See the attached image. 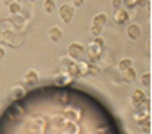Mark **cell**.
Listing matches in <instances>:
<instances>
[{"label":"cell","instance_id":"1","mask_svg":"<svg viewBox=\"0 0 152 134\" xmlns=\"http://www.w3.org/2000/svg\"><path fill=\"white\" fill-rule=\"evenodd\" d=\"M84 52H86V47L83 44H79V42H73V44L68 45V55H70L71 58H75V60L81 58Z\"/></svg>","mask_w":152,"mask_h":134},{"label":"cell","instance_id":"2","mask_svg":"<svg viewBox=\"0 0 152 134\" xmlns=\"http://www.w3.org/2000/svg\"><path fill=\"white\" fill-rule=\"evenodd\" d=\"M58 12H60V18L65 21V23H70V21L73 20V16H75V10H73V7L68 5V3L61 5Z\"/></svg>","mask_w":152,"mask_h":134},{"label":"cell","instance_id":"3","mask_svg":"<svg viewBox=\"0 0 152 134\" xmlns=\"http://www.w3.org/2000/svg\"><path fill=\"white\" fill-rule=\"evenodd\" d=\"M100 47H97V45H94L91 44L89 45V49H88V60H89V63H96L97 60H99V57H100Z\"/></svg>","mask_w":152,"mask_h":134},{"label":"cell","instance_id":"4","mask_svg":"<svg viewBox=\"0 0 152 134\" xmlns=\"http://www.w3.org/2000/svg\"><path fill=\"white\" fill-rule=\"evenodd\" d=\"M61 37H63V31H61L58 26H52L49 29V39L52 42H58Z\"/></svg>","mask_w":152,"mask_h":134},{"label":"cell","instance_id":"5","mask_svg":"<svg viewBox=\"0 0 152 134\" xmlns=\"http://www.w3.org/2000/svg\"><path fill=\"white\" fill-rule=\"evenodd\" d=\"M128 20H129V15H128L126 10L118 8L117 12H115V21H117L118 24H126V23H128Z\"/></svg>","mask_w":152,"mask_h":134},{"label":"cell","instance_id":"6","mask_svg":"<svg viewBox=\"0 0 152 134\" xmlns=\"http://www.w3.org/2000/svg\"><path fill=\"white\" fill-rule=\"evenodd\" d=\"M126 34H128L129 39H137L141 36V26H139V24H136V23L129 24L128 29H126Z\"/></svg>","mask_w":152,"mask_h":134},{"label":"cell","instance_id":"7","mask_svg":"<svg viewBox=\"0 0 152 134\" xmlns=\"http://www.w3.org/2000/svg\"><path fill=\"white\" fill-rule=\"evenodd\" d=\"M146 99V94H144V90H141V89H134L133 90V95H131V100H133V103L136 105V107H139L141 102Z\"/></svg>","mask_w":152,"mask_h":134},{"label":"cell","instance_id":"8","mask_svg":"<svg viewBox=\"0 0 152 134\" xmlns=\"http://www.w3.org/2000/svg\"><path fill=\"white\" fill-rule=\"evenodd\" d=\"M24 81H26V84H36V82L39 81V74H37V71L36 70H29V71H26V74H24Z\"/></svg>","mask_w":152,"mask_h":134},{"label":"cell","instance_id":"9","mask_svg":"<svg viewBox=\"0 0 152 134\" xmlns=\"http://www.w3.org/2000/svg\"><path fill=\"white\" fill-rule=\"evenodd\" d=\"M136 79V70L134 68H128L126 71H123V81L125 82H131V81H134Z\"/></svg>","mask_w":152,"mask_h":134},{"label":"cell","instance_id":"10","mask_svg":"<svg viewBox=\"0 0 152 134\" xmlns=\"http://www.w3.org/2000/svg\"><path fill=\"white\" fill-rule=\"evenodd\" d=\"M107 23V15L105 13H97L92 20V24H97V26H104Z\"/></svg>","mask_w":152,"mask_h":134},{"label":"cell","instance_id":"11","mask_svg":"<svg viewBox=\"0 0 152 134\" xmlns=\"http://www.w3.org/2000/svg\"><path fill=\"white\" fill-rule=\"evenodd\" d=\"M68 74H70V78H79L78 65H76V63H70V66H68Z\"/></svg>","mask_w":152,"mask_h":134},{"label":"cell","instance_id":"12","mask_svg":"<svg viewBox=\"0 0 152 134\" xmlns=\"http://www.w3.org/2000/svg\"><path fill=\"white\" fill-rule=\"evenodd\" d=\"M133 66V61H131V58H123L120 63H118V68H120L121 71H126L128 68H131Z\"/></svg>","mask_w":152,"mask_h":134},{"label":"cell","instance_id":"13","mask_svg":"<svg viewBox=\"0 0 152 134\" xmlns=\"http://www.w3.org/2000/svg\"><path fill=\"white\" fill-rule=\"evenodd\" d=\"M55 8H57V5H55L53 0H45V2H44V10L47 13H53V12H55Z\"/></svg>","mask_w":152,"mask_h":134},{"label":"cell","instance_id":"14","mask_svg":"<svg viewBox=\"0 0 152 134\" xmlns=\"http://www.w3.org/2000/svg\"><path fill=\"white\" fill-rule=\"evenodd\" d=\"M8 8H10V13H13V15H18V13L21 12L20 2H10L8 3Z\"/></svg>","mask_w":152,"mask_h":134},{"label":"cell","instance_id":"15","mask_svg":"<svg viewBox=\"0 0 152 134\" xmlns=\"http://www.w3.org/2000/svg\"><path fill=\"white\" fill-rule=\"evenodd\" d=\"M100 73V68L97 66L96 63H88V74H91V76H97Z\"/></svg>","mask_w":152,"mask_h":134},{"label":"cell","instance_id":"16","mask_svg":"<svg viewBox=\"0 0 152 134\" xmlns=\"http://www.w3.org/2000/svg\"><path fill=\"white\" fill-rule=\"evenodd\" d=\"M136 121L139 123V125H142V123L149 121V113H147V111H142V113H137V115H136Z\"/></svg>","mask_w":152,"mask_h":134},{"label":"cell","instance_id":"17","mask_svg":"<svg viewBox=\"0 0 152 134\" xmlns=\"http://www.w3.org/2000/svg\"><path fill=\"white\" fill-rule=\"evenodd\" d=\"M91 32L94 37H100V34H102V26H97V24H92L91 26Z\"/></svg>","mask_w":152,"mask_h":134},{"label":"cell","instance_id":"18","mask_svg":"<svg viewBox=\"0 0 152 134\" xmlns=\"http://www.w3.org/2000/svg\"><path fill=\"white\" fill-rule=\"evenodd\" d=\"M78 65V71H79V78L84 74H88V63H76Z\"/></svg>","mask_w":152,"mask_h":134},{"label":"cell","instance_id":"19","mask_svg":"<svg viewBox=\"0 0 152 134\" xmlns=\"http://www.w3.org/2000/svg\"><path fill=\"white\" fill-rule=\"evenodd\" d=\"M141 84H142V86H149L151 84V73H149V71L141 76Z\"/></svg>","mask_w":152,"mask_h":134},{"label":"cell","instance_id":"20","mask_svg":"<svg viewBox=\"0 0 152 134\" xmlns=\"http://www.w3.org/2000/svg\"><path fill=\"white\" fill-rule=\"evenodd\" d=\"M23 94H24V90L21 89V87L13 89V97H15V99H20V97H23Z\"/></svg>","mask_w":152,"mask_h":134},{"label":"cell","instance_id":"21","mask_svg":"<svg viewBox=\"0 0 152 134\" xmlns=\"http://www.w3.org/2000/svg\"><path fill=\"white\" fill-rule=\"evenodd\" d=\"M92 44L102 49V47H104V39H102V37H94V42H92Z\"/></svg>","mask_w":152,"mask_h":134},{"label":"cell","instance_id":"22","mask_svg":"<svg viewBox=\"0 0 152 134\" xmlns=\"http://www.w3.org/2000/svg\"><path fill=\"white\" fill-rule=\"evenodd\" d=\"M141 128H142L144 133H149L151 131V119H149V121H146V123H142V125H141Z\"/></svg>","mask_w":152,"mask_h":134},{"label":"cell","instance_id":"23","mask_svg":"<svg viewBox=\"0 0 152 134\" xmlns=\"http://www.w3.org/2000/svg\"><path fill=\"white\" fill-rule=\"evenodd\" d=\"M136 5H137L136 0H126V7H129V8H134Z\"/></svg>","mask_w":152,"mask_h":134},{"label":"cell","instance_id":"24","mask_svg":"<svg viewBox=\"0 0 152 134\" xmlns=\"http://www.w3.org/2000/svg\"><path fill=\"white\" fill-rule=\"evenodd\" d=\"M112 5L118 10V8H120V5H121V0H113V2H112Z\"/></svg>","mask_w":152,"mask_h":134},{"label":"cell","instance_id":"25","mask_svg":"<svg viewBox=\"0 0 152 134\" xmlns=\"http://www.w3.org/2000/svg\"><path fill=\"white\" fill-rule=\"evenodd\" d=\"M57 81H58V84H65V82H66V79H65V76H60Z\"/></svg>","mask_w":152,"mask_h":134},{"label":"cell","instance_id":"26","mask_svg":"<svg viewBox=\"0 0 152 134\" xmlns=\"http://www.w3.org/2000/svg\"><path fill=\"white\" fill-rule=\"evenodd\" d=\"M3 57H5V49H3V47H0V60H2Z\"/></svg>","mask_w":152,"mask_h":134},{"label":"cell","instance_id":"27","mask_svg":"<svg viewBox=\"0 0 152 134\" xmlns=\"http://www.w3.org/2000/svg\"><path fill=\"white\" fill-rule=\"evenodd\" d=\"M83 3H84V2H83V0H75V5H76V7H81Z\"/></svg>","mask_w":152,"mask_h":134}]
</instances>
